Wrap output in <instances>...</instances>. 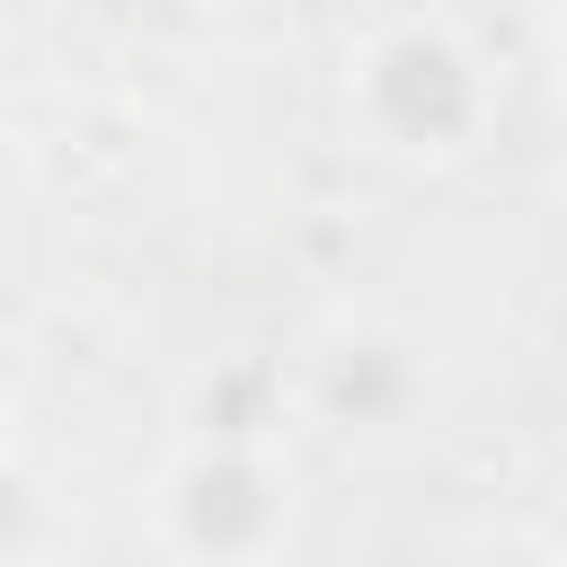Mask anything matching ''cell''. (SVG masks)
Returning a JSON list of instances; mask_svg holds the SVG:
<instances>
[{
    "label": "cell",
    "mask_w": 567,
    "mask_h": 567,
    "mask_svg": "<svg viewBox=\"0 0 567 567\" xmlns=\"http://www.w3.org/2000/svg\"><path fill=\"white\" fill-rule=\"evenodd\" d=\"M461 567H558V558H540V549H523V540H496V549H470Z\"/></svg>",
    "instance_id": "277c9868"
},
{
    "label": "cell",
    "mask_w": 567,
    "mask_h": 567,
    "mask_svg": "<svg viewBox=\"0 0 567 567\" xmlns=\"http://www.w3.org/2000/svg\"><path fill=\"white\" fill-rule=\"evenodd\" d=\"M558 53H567V35H558Z\"/></svg>",
    "instance_id": "5b68a950"
},
{
    "label": "cell",
    "mask_w": 567,
    "mask_h": 567,
    "mask_svg": "<svg viewBox=\"0 0 567 567\" xmlns=\"http://www.w3.org/2000/svg\"><path fill=\"white\" fill-rule=\"evenodd\" d=\"M408 399H416V363H408V346H390V337H346V346L319 363V408L346 416V425H399Z\"/></svg>",
    "instance_id": "3957f363"
},
{
    "label": "cell",
    "mask_w": 567,
    "mask_h": 567,
    "mask_svg": "<svg viewBox=\"0 0 567 567\" xmlns=\"http://www.w3.org/2000/svg\"><path fill=\"white\" fill-rule=\"evenodd\" d=\"M354 106L363 124L390 142V151H416V159H443L478 133L487 115V80L478 62L443 35V27H390L363 62H354Z\"/></svg>",
    "instance_id": "6da1fadb"
},
{
    "label": "cell",
    "mask_w": 567,
    "mask_h": 567,
    "mask_svg": "<svg viewBox=\"0 0 567 567\" xmlns=\"http://www.w3.org/2000/svg\"><path fill=\"white\" fill-rule=\"evenodd\" d=\"M159 523L186 567H257L284 532V487L257 461V443H204L159 487Z\"/></svg>",
    "instance_id": "7a4b0ae2"
}]
</instances>
